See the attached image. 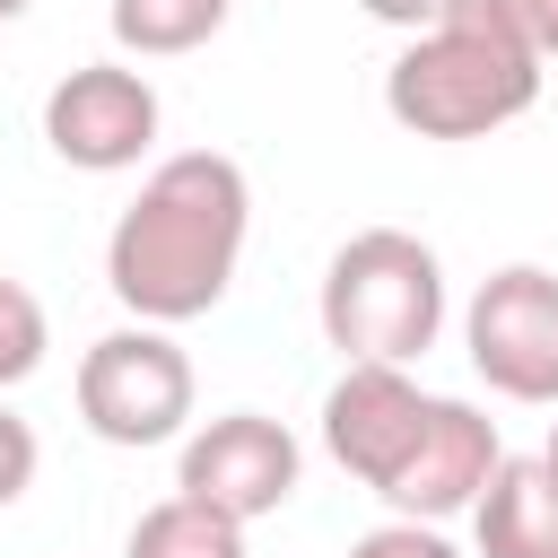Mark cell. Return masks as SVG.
Masks as SVG:
<instances>
[{"instance_id":"obj_6","label":"cell","mask_w":558,"mask_h":558,"mask_svg":"<svg viewBox=\"0 0 558 558\" xmlns=\"http://www.w3.org/2000/svg\"><path fill=\"white\" fill-rule=\"evenodd\" d=\"M157 87L131 61H78L70 78H52L44 96V148L78 174H122L157 148Z\"/></svg>"},{"instance_id":"obj_19","label":"cell","mask_w":558,"mask_h":558,"mask_svg":"<svg viewBox=\"0 0 558 558\" xmlns=\"http://www.w3.org/2000/svg\"><path fill=\"white\" fill-rule=\"evenodd\" d=\"M26 9H35V0H0V26H9V17H26Z\"/></svg>"},{"instance_id":"obj_7","label":"cell","mask_w":558,"mask_h":558,"mask_svg":"<svg viewBox=\"0 0 558 558\" xmlns=\"http://www.w3.org/2000/svg\"><path fill=\"white\" fill-rule=\"evenodd\" d=\"M296 471H305V453H296V436H288L279 418L227 410V418H209V427L183 436L174 488L201 497V506L227 514V523H262V514H279V506L296 497Z\"/></svg>"},{"instance_id":"obj_5","label":"cell","mask_w":558,"mask_h":558,"mask_svg":"<svg viewBox=\"0 0 558 558\" xmlns=\"http://www.w3.org/2000/svg\"><path fill=\"white\" fill-rule=\"evenodd\" d=\"M462 349L488 392L558 410V270H541V262L488 270L480 296L462 305Z\"/></svg>"},{"instance_id":"obj_17","label":"cell","mask_w":558,"mask_h":558,"mask_svg":"<svg viewBox=\"0 0 558 558\" xmlns=\"http://www.w3.org/2000/svg\"><path fill=\"white\" fill-rule=\"evenodd\" d=\"M357 9H366L375 26H401V35H418V26H436L453 0H357Z\"/></svg>"},{"instance_id":"obj_8","label":"cell","mask_w":558,"mask_h":558,"mask_svg":"<svg viewBox=\"0 0 558 558\" xmlns=\"http://www.w3.org/2000/svg\"><path fill=\"white\" fill-rule=\"evenodd\" d=\"M497 418L488 410H471V401H427V418H418V436H410V453H401V471L375 488L392 514H410V523H445V514H471V497L488 488V471H497Z\"/></svg>"},{"instance_id":"obj_12","label":"cell","mask_w":558,"mask_h":558,"mask_svg":"<svg viewBox=\"0 0 558 558\" xmlns=\"http://www.w3.org/2000/svg\"><path fill=\"white\" fill-rule=\"evenodd\" d=\"M122 558H244V523H227V514H209L201 497L174 488L131 523Z\"/></svg>"},{"instance_id":"obj_15","label":"cell","mask_w":558,"mask_h":558,"mask_svg":"<svg viewBox=\"0 0 558 558\" xmlns=\"http://www.w3.org/2000/svg\"><path fill=\"white\" fill-rule=\"evenodd\" d=\"M35 462H44V445H35V427L0 401V506H17L26 488H35Z\"/></svg>"},{"instance_id":"obj_3","label":"cell","mask_w":558,"mask_h":558,"mask_svg":"<svg viewBox=\"0 0 558 558\" xmlns=\"http://www.w3.org/2000/svg\"><path fill=\"white\" fill-rule=\"evenodd\" d=\"M314 314H323V340L340 357L418 366L445 331V262L401 227H366L331 253Z\"/></svg>"},{"instance_id":"obj_9","label":"cell","mask_w":558,"mask_h":558,"mask_svg":"<svg viewBox=\"0 0 558 558\" xmlns=\"http://www.w3.org/2000/svg\"><path fill=\"white\" fill-rule=\"evenodd\" d=\"M436 392L410 384V366H375V357H340V384L323 392V445L357 488H384L418 436Z\"/></svg>"},{"instance_id":"obj_2","label":"cell","mask_w":558,"mask_h":558,"mask_svg":"<svg viewBox=\"0 0 558 558\" xmlns=\"http://www.w3.org/2000/svg\"><path fill=\"white\" fill-rule=\"evenodd\" d=\"M541 52L506 26L497 0H453L436 26H418L384 70V113L418 140H488L532 113Z\"/></svg>"},{"instance_id":"obj_10","label":"cell","mask_w":558,"mask_h":558,"mask_svg":"<svg viewBox=\"0 0 558 558\" xmlns=\"http://www.w3.org/2000/svg\"><path fill=\"white\" fill-rule=\"evenodd\" d=\"M471 541L480 558H558V471L541 453H497L471 497Z\"/></svg>"},{"instance_id":"obj_11","label":"cell","mask_w":558,"mask_h":558,"mask_svg":"<svg viewBox=\"0 0 558 558\" xmlns=\"http://www.w3.org/2000/svg\"><path fill=\"white\" fill-rule=\"evenodd\" d=\"M235 0H113V44L140 52V61H174V52H201L218 26H227Z\"/></svg>"},{"instance_id":"obj_14","label":"cell","mask_w":558,"mask_h":558,"mask_svg":"<svg viewBox=\"0 0 558 558\" xmlns=\"http://www.w3.org/2000/svg\"><path fill=\"white\" fill-rule=\"evenodd\" d=\"M349 558H462L436 523H410V514H392V523H375L366 541H349Z\"/></svg>"},{"instance_id":"obj_18","label":"cell","mask_w":558,"mask_h":558,"mask_svg":"<svg viewBox=\"0 0 558 558\" xmlns=\"http://www.w3.org/2000/svg\"><path fill=\"white\" fill-rule=\"evenodd\" d=\"M541 462H549V471H558V418H549V445H541Z\"/></svg>"},{"instance_id":"obj_4","label":"cell","mask_w":558,"mask_h":558,"mask_svg":"<svg viewBox=\"0 0 558 558\" xmlns=\"http://www.w3.org/2000/svg\"><path fill=\"white\" fill-rule=\"evenodd\" d=\"M78 418L105 445H166L192 418V357L174 349L166 323H122L105 340H87L78 357Z\"/></svg>"},{"instance_id":"obj_13","label":"cell","mask_w":558,"mask_h":558,"mask_svg":"<svg viewBox=\"0 0 558 558\" xmlns=\"http://www.w3.org/2000/svg\"><path fill=\"white\" fill-rule=\"evenodd\" d=\"M44 349H52V331H44L35 288L0 270V392H9V384H26V375L44 366Z\"/></svg>"},{"instance_id":"obj_1","label":"cell","mask_w":558,"mask_h":558,"mask_svg":"<svg viewBox=\"0 0 558 558\" xmlns=\"http://www.w3.org/2000/svg\"><path fill=\"white\" fill-rule=\"evenodd\" d=\"M244 235H253V183L235 157L218 148L157 157L140 201L105 235V288L122 296L131 323H166V331L201 323L235 288Z\"/></svg>"},{"instance_id":"obj_16","label":"cell","mask_w":558,"mask_h":558,"mask_svg":"<svg viewBox=\"0 0 558 558\" xmlns=\"http://www.w3.org/2000/svg\"><path fill=\"white\" fill-rule=\"evenodd\" d=\"M506 9V26L541 52V61H558V0H497Z\"/></svg>"}]
</instances>
